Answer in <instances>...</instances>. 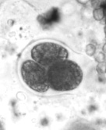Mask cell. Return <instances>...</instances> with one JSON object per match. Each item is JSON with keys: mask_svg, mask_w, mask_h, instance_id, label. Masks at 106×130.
<instances>
[{"mask_svg": "<svg viewBox=\"0 0 106 130\" xmlns=\"http://www.w3.org/2000/svg\"><path fill=\"white\" fill-rule=\"evenodd\" d=\"M39 19V22L45 26L51 25L53 22H57L59 20V14L58 12L57 9H52L49 13L45 15L40 16L38 17Z\"/></svg>", "mask_w": 106, "mask_h": 130, "instance_id": "4", "label": "cell"}, {"mask_svg": "<svg viewBox=\"0 0 106 130\" xmlns=\"http://www.w3.org/2000/svg\"><path fill=\"white\" fill-rule=\"evenodd\" d=\"M69 53L62 45L54 42H41L34 46L32 59L41 66L49 68L53 64L68 59Z\"/></svg>", "mask_w": 106, "mask_h": 130, "instance_id": "2", "label": "cell"}, {"mask_svg": "<svg viewBox=\"0 0 106 130\" xmlns=\"http://www.w3.org/2000/svg\"><path fill=\"white\" fill-rule=\"evenodd\" d=\"M21 75L26 84L37 92H45L50 87L47 68L34 60H26L23 63Z\"/></svg>", "mask_w": 106, "mask_h": 130, "instance_id": "3", "label": "cell"}, {"mask_svg": "<svg viewBox=\"0 0 106 130\" xmlns=\"http://www.w3.org/2000/svg\"><path fill=\"white\" fill-rule=\"evenodd\" d=\"M50 87L55 91L67 92L77 88L83 79V71L74 61L64 60L48 68Z\"/></svg>", "mask_w": 106, "mask_h": 130, "instance_id": "1", "label": "cell"}]
</instances>
